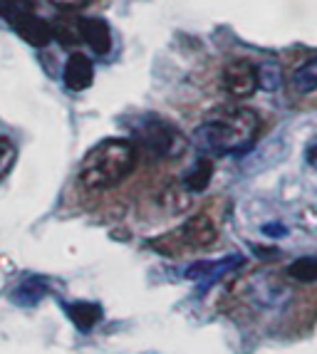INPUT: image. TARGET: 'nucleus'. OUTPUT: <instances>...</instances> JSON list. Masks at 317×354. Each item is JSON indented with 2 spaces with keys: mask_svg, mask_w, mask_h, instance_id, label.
<instances>
[{
  "mask_svg": "<svg viewBox=\"0 0 317 354\" xmlns=\"http://www.w3.org/2000/svg\"><path fill=\"white\" fill-rule=\"evenodd\" d=\"M263 233H282V228H280V225H271V228H268V225H265V228H263Z\"/></svg>",
  "mask_w": 317,
  "mask_h": 354,
  "instance_id": "obj_21",
  "label": "nucleus"
},
{
  "mask_svg": "<svg viewBox=\"0 0 317 354\" xmlns=\"http://www.w3.org/2000/svg\"><path fill=\"white\" fill-rule=\"evenodd\" d=\"M50 28H53L55 40H60V45H65V48L77 45V42L82 40V37H80V18L60 15V18H55V23L50 25Z\"/></svg>",
  "mask_w": 317,
  "mask_h": 354,
  "instance_id": "obj_12",
  "label": "nucleus"
},
{
  "mask_svg": "<svg viewBox=\"0 0 317 354\" xmlns=\"http://www.w3.org/2000/svg\"><path fill=\"white\" fill-rule=\"evenodd\" d=\"M55 8H60V10L65 12H75V10H82V8H87L92 0H50Z\"/></svg>",
  "mask_w": 317,
  "mask_h": 354,
  "instance_id": "obj_19",
  "label": "nucleus"
},
{
  "mask_svg": "<svg viewBox=\"0 0 317 354\" xmlns=\"http://www.w3.org/2000/svg\"><path fill=\"white\" fill-rule=\"evenodd\" d=\"M243 266V258L241 255H230V258H224V260H208V263H196L186 270V278L191 280H216L226 272H230L233 268H241Z\"/></svg>",
  "mask_w": 317,
  "mask_h": 354,
  "instance_id": "obj_9",
  "label": "nucleus"
},
{
  "mask_svg": "<svg viewBox=\"0 0 317 354\" xmlns=\"http://www.w3.org/2000/svg\"><path fill=\"white\" fill-rule=\"evenodd\" d=\"M15 156H18L15 144L10 139H6V136H0V181L10 174L12 164H15Z\"/></svg>",
  "mask_w": 317,
  "mask_h": 354,
  "instance_id": "obj_18",
  "label": "nucleus"
},
{
  "mask_svg": "<svg viewBox=\"0 0 317 354\" xmlns=\"http://www.w3.org/2000/svg\"><path fill=\"white\" fill-rule=\"evenodd\" d=\"M224 87L233 100H248L258 89V72L248 59H233L224 72Z\"/></svg>",
  "mask_w": 317,
  "mask_h": 354,
  "instance_id": "obj_4",
  "label": "nucleus"
},
{
  "mask_svg": "<svg viewBox=\"0 0 317 354\" xmlns=\"http://www.w3.org/2000/svg\"><path fill=\"white\" fill-rule=\"evenodd\" d=\"M213 178V161L208 156H201L194 161V166L183 174V189L191 191V194H201V191L208 189V183Z\"/></svg>",
  "mask_w": 317,
  "mask_h": 354,
  "instance_id": "obj_10",
  "label": "nucleus"
},
{
  "mask_svg": "<svg viewBox=\"0 0 317 354\" xmlns=\"http://www.w3.org/2000/svg\"><path fill=\"white\" fill-rule=\"evenodd\" d=\"M258 72V87L268 89V92H275L282 84V72L275 62H263L260 67H255Z\"/></svg>",
  "mask_w": 317,
  "mask_h": 354,
  "instance_id": "obj_17",
  "label": "nucleus"
},
{
  "mask_svg": "<svg viewBox=\"0 0 317 354\" xmlns=\"http://www.w3.org/2000/svg\"><path fill=\"white\" fill-rule=\"evenodd\" d=\"M45 295H47L45 280L28 278V280H23L18 288H15V292H12V300L18 302V305H35V302H40Z\"/></svg>",
  "mask_w": 317,
  "mask_h": 354,
  "instance_id": "obj_13",
  "label": "nucleus"
},
{
  "mask_svg": "<svg viewBox=\"0 0 317 354\" xmlns=\"http://www.w3.org/2000/svg\"><path fill=\"white\" fill-rule=\"evenodd\" d=\"M136 149L127 139H105L94 149L80 166V183L87 191H109L124 181L134 171Z\"/></svg>",
  "mask_w": 317,
  "mask_h": 354,
  "instance_id": "obj_2",
  "label": "nucleus"
},
{
  "mask_svg": "<svg viewBox=\"0 0 317 354\" xmlns=\"http://www.w3.org/2000/svg\"><path fill=\"white\" fill-rule=\"evenodd\" d=\"M260 131V117L248 106H233L208 117L194 131V147L201 156H228L243 153L253 147Z\"/></svg>",
  "mask_w": 317,
  "mask_h": 354,
  "instance_id": "obj_1",
  "label": "nucleus"
},
{
  "mask_svg": "<svg viewBox=\"0 0 317 354\" xmlns=\"http://www.w3.org/2000/svg\"><path fill=\"white\" fill-rule=\"evenodd\" d=\"M176 238L181 241V245H186V248H208V245L216 243L218 228H216V223H213L211 216L199 213V216L188 218L186 223L176 230Z\"/></svg>",
  "mask_w": 317,
  "mask_h": 354,
  "instance_id": "obj_5",
  "label": "nucleus"
},
{
  "mask_svg": "<svg viewBox=\"0 0 317 354\" xmlns=\"http://www.w3.org/2000/svg\"><path fill=\"white\" fill-rule=\"evenodd\" d=\"M141 147L156 159H179L186 151V139L174 124L158 117H147L136 127Z\"/></svg>",
  "mask_w": 317,
  "mask_h": 354,
  "instance_id": "obj_3",
  "label": "nucleus"
},
{
  "mask_svg": "<svg viewBox=\"0 0 317 354\" xmlns=\"http://www.w3.org/2000/svg\"><path fill=\"white\" fill-rule=\"evenodd\" d=\"M288 275L298 283H317V258H298L288 266Z\"/></svg>",
  "mask_w": 317,
  "mask_h": 354,
  "instance_id": "obj_15",
  "label": "nucleus"
},
{
  "mask_svg": "<svg viewBox=\"0 0 317 354\" xmlns=\"http://www.w3.org/2000/svg\"><path fill=\"white\" fill-rule=\"evenodd\" d=\"M62 80H65V87L72 92H84V89L92 84L94 80V67L92 59L82 53L70 55V59L65 62V72H62Z\"/></svg>",
  "mask_w": 317,
  "mask_h": 354,
  "instance_id": "obj_7",
  "label": "nucleus"
},
{
  "mask_svg": "<svg viewBox=\"0 0 317 354\" xmlns=\"http://www.w3.org/2000/svg\"><path fill=\"white\" fill-rule=\"evenodd\" d=\"M12 30L20 35V40H25L33 48H45L47 42L53 40V28L45 18L35 15V12H28L23 18H18L12 23Z\"/></svg>",
  "mask_w": 317,
  "mask_h": 354,
  "instance_id": "obj_6",
  "label": "nucleus"
},
{
  "mask_svg": "<svg viewBox=\"0 0 317 354\" xmlns=\"http://www.w3.org/2000/svg\"><path fill=\"white\" fill-rule=\"evenodd\" d=\"M293 89L298 95H310L317 89V57H312L310 62H305L302 67H298L290 80Z\"/></svg>",
  "mask_w": 317,
  "mask_h": 354,
  "instance_id": "obj_14",
  "label": "nucleus"
},
{
  "mask_svg": "<svg viewBox=\"0 0 317 354\" xmlns=\"http://www.w3.org/2000/svg\"><path fill=\"white\" fill-rule=\"evenodd\" d=\"M28 12H35L33 0H0V15L10 25L18 18H23V15H28Z\"/></svg>",
  "mask_w": 317,
  "mask_h": 354,
  "instance_id": "obj_16",
  "label": "nucleus"
},
{
  "mask_svg": "<svg viewBox=\"0 0 317 354\" xmlns=\"http://www.w3.org/2000/svg\"><path fill=\"white\" fill-rule=\"evenodd\" d=\"M80 37L94 55H107L112 50V30L102 18H80Z\"/></svg>",
  "mask_w": 317,
  "mask_h": 354,
  "instance_id": "obj_8",
  "label": "nucleus"
},
{
  "mask_svg": "<svg viewBox=\"0 0 317 354\" xmlns=\"http://www.w3.org/2000/svg\"><path fill=\"white\" fill-rule=\"evenodd\" d=\"M67 315L77 325V330L89 332L102 319V307L94 305V302H75V305L67 307Z\"/></svg>",
  "mask_w": 317,
  "mask_h": 354,
  "instance_id": "obj_11",
  "label": "nucleus"
},
{
  "mask_svg": "<svg viewBox=\"0 0 317 354\" xmlns=\"http://www.w3.org/2000/svg\"><path fill=\"white\" fill-rule=\"evenodd\" d=\"M307 161H310V166L317 169V139L310 144V149H307Z\"/></svg>",
  "mask_w": 317,
  "mask_h": 354,
  "instance_id": "obj_20",
  "label": "nucleus"
}]
</instances>
